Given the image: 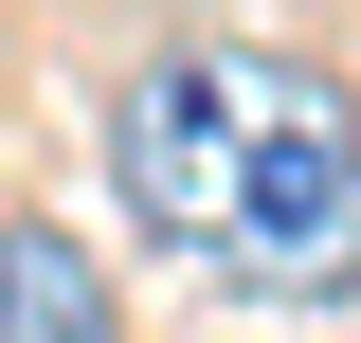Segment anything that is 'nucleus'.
<instances>
[{"instance_id": "nucleus-2", "label": "nucleus", "mask_w": 361, "mask_h": 343, "mask_svg": "<svg viewBox=\"0 0 361 343\" xmlns=\"http://www.w3.org/2000/svg\"><path fill=\"white\" fill-rule=\"evenodd\" d=\"M0 343H127V271L73 217H0Z\"/></svg>"}, {"instance_id": "nucleus-1", "label": "nucleus", "mask_w": 361, "mask_h": 343, "mask_svg": "<svg viewBox=\"0 0 361 343\" xmlns=\"http://www.w3.org/2000/svg\"><path fill=\"white\" fill-rule=\"evenodd\" d=\"M109 217L235 307L361 289V90L271 37H163L109 90Z\"/></svg>"}]
</instances>
